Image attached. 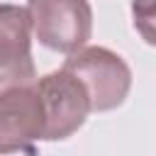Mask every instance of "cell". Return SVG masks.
<instances>
[{"label":"cell","mask_w":156,"mask_h":156,"mask_svg":"<svg viewBox=\"0 0 156 156\" xmlns=\"http://www.w3.org/2000/svg\"><path fill=\"white\" fill-rule=\"evenodd\" d=\"M44 134L37 76H0V156L27 151Z\"/></svg>","instance_id":"obj_1"},{"label":"cell","mask_w":156,"mask_h":156,"mask_svg":"<svg viewBox=\"0 0 156 156\" xmlns=\"http://www.w3.org/2000/svg\"><path fill=\"white\" fill-rule=\"evenodd\" d=\"M61 68H66L83 83L90 98V112L115 110L129 95L132 71L119 54L105 46H85L73 51Z\"/></svg>","instance_id":"obj_2"},{"label":"cell","mask_w":156,"mask_h":156,"mask_svg":"<svg viewBox=\"0 0 156 156\" xmlns=\"http://www.w3.org/2000/svg\"><path fill=\"white\" fill-rule=\"evenodd\" d=\"M27 15L39 44L58 54L83 49L93 32L88 0H29Z\"/></svg>","instance_id":"obj_3"},{"label":"cell","mask_w":156,"mask_h":156,"mask_svg":"<svg viewBox=\"0 0 156 156\" xmlns=\"http://www.w3.org/2000/svg\"><path fill=\"white\" fill-rule=\"evenodd\" d=\"M39 98L44 105V141H61L76 134L90 112V98L83 83L66 68L37 78Z\"/></svg>","instance_id":"obj_4"},{"label":"cell","mask_w":156,"mask_h":156,"mask_svg":"<svg viewBox=\"0 0 156 156\" xmlns=\"http://www.w3.org/2000/svg\"><path fill=\"white\" fill-rule=\"evenodd\" d=\"M0 76H37L27 7L10 2L0 5Z\"/></svg>","instance_id":"obj_5"},{"label":"cell","mask_w":156,"mask_h":156,"mask_svg":"<svg viewBox=\"0 0 156 156\" xmlns=\"http://www.w3.org/2000/svg\"><path fill=\"white\" fill-rule=\"evenodd\" d=\"M132 20L139 37L156 46V0H132Z\"/></svg>","instance_id":"obj_6"}]
</instances>
